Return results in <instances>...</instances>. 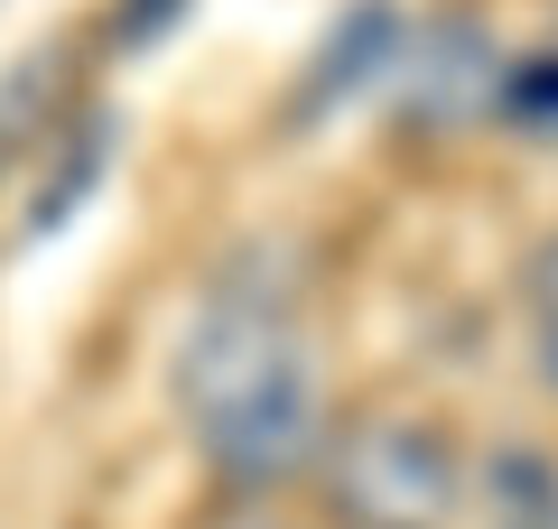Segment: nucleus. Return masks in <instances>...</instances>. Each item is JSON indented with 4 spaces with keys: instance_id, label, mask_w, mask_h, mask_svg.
Returning <instances> with one entry per match:
<instances>
[{
    "instance_id": "nucleus-1",
    "label": "nucleus",
    "mask_w": 558,
    "mask_h": 529,
    "mask_svg": "<svg viewBox=\"0 0 558 529\" xmlns=\"http://www.w3.org/2000/svg\"><path fill=\"white\" fill-rule=\"evenodd\" d=\"M168 399H178L196 455L215 465V483H233V492L299 483L317 465V446H326L317 334L270 288H215L205 297L196 325L178 334Z\"/></svg>"
},
{
    "instance_id": "nucleus-2",
    "label": "nucleus",
    "mask_w": 558,
    "mask_h": 529,
    "mask_svg": "<svg viewBox=\"0 0 558 529\" xmlns=\"http://www.w3.org/2000/svg\"><path fill=\"white\" fill-rule=\"evenodd\" d=\"M307 473L326 483V510L344 529H457V502H465L457 436L418 409H363L344 428H326Z\"/></svg>"
},
{
    "instance_id": "nucleus-3",
    "label": "nucleus",
    "mask_w": 558,
    "mask_h": 529,
    "mask_svg": "<svg viewBox=\"0 0 558 529\" xmlns=\"http://www.w3.org/2000/svg\"><path fill=\"white\" fill-rule=\"evenodd\" d=\"M391 75H410V94H418V112H428V121H475V112H494L502 57H494L484 28L438 20L428 38H400V65H391Z\"/></svg>"
},
{
    "instance_id": "nucleus-4",
    "label": "nucleus",
    "mask_w": 558,
    "mask_h": 529,
    "mask_svg": "<svg viewBox=\"0 0 558 529\" xmlns=\"http://www.w3.org/2000/svg\"><path fill=\"white\" fill-rule=\"evenodd\" d=\"M400 38H410V20H400L391 0H354V10H344V28L317 47V65H307V94H299V112L354 102L373 75H391V65H400Z\"/></svg>"
},
{
    "instance_id": "nucleus-5",
    "label": "nucleus",
    "mask_w": 558,
    "mask_h": 529,
    "mask_svg": "<svg viewBox=\"0 0 558 529\" xmlns=\"http://www.w3.org/2000/svg\"><path fill=\"white\" fill-rule=\"evenodd\" d=\"M484 529H558V455L502 446L484 465Z\"/></svg>"
},
{
    "instance_id": "nucleus-6",
    "label": "nucleus",
    "mask_w": 558,
    "mask_h": 529,
    "mask_svg": "<svg viewBox=\"0 0 558 529\" xmlns=\"http://www.w3.org/2000/svg\"><path fill=\"white\" fill-rule=\"evenodd\" d=\"M494 112L512 121V131H558V47L502 65L494 75Z\"/></svg>"
},
{
    "instance_id": "nucleus-7",
    "label": "nucleus",
    "mask_w": 558,
    "mask_h": 529,
    "mask_svg": "<svg viewBox=\"0 0 558 529\" xmlns=\"http://www.w3.org/2000/svg\"><path fill=\"white\" fill-rule=\"evenodd\" d=\"M521 307H531V372L558 391V242H539L521 270Z\"/></svg>"
}]
</instances>
